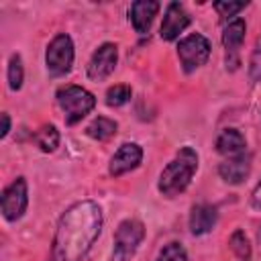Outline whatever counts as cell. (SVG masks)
I'll list each match as a JSON object with an SVG mask.
<instances>
[{
	"mask_svg": "<svg viewBox=\"0 0 261 261\" xmlns=\"http://www.w3.org/2000/svg\"><path fill=\"white\" fill-rule=\"evenodd\" d=\"M100 206L92 200L75 202L59 218L51 247V261H82L100 237Z\"/></svg>",
	"mask_w": 261,
	"mask_h": 261,
	"instance_id": "1",
	"label": "cell"
},
{
	"mask_svg": "<svg viewBox=\"0 0 261 261\" xmlns=\"http://www.w3.org/2000/svg\"><path fill=\"white\" fill-rule=\"evenodd\" d=\"M196 169H198V153L192 147H181L161 171L159 184H157L159 192L167 198L181 194L190 186Z\"/></svg>",
	"mask_w": 261,
	"mask_h": 261,
	"instance_id": "2",
	"label": "cell"
},
{
	"mask_svg": "<svg viewBox=\"0 0 261 261\" xmlns=\"http://www.w3.org/2000/svg\"><path fill=\"white\" fill-rule=\"evenodd\" d=\"M57 98V104L59 108L63 110V116H65V122L71 126V124H77L86 114H90L96 106V98L92 92H88L86 88L82 86H63L57 90L55 94Z\"/></svg>",
	"mask_w": 261,
	"mask_h": 261,
	"instance_id": "3",
	"label": "cell"
},
{
	"mask_svg": "<svg viewBox=\"0 0 261 261\" xmlns=\"http://www.w3.org/2000/svg\"><path fill=\"white\" fill-rule=\"evenodd\" d=\"M145 239V226L137 218H126L114 232V261H128Z\"/></svg>",
	"mask_w": 261,
	"mask_h": 261,
	"instance_id": "4",
	"label": "cell"
},
{
	"mask_svg": "<svg viewBox=\"0 0 261 261\" xmlns=\"http://www.w3.org/2000/svg\"><path fill=\"white\" fill-rule=\"evenodd\" d=\"M45 63H47V71L55 77L69 73L73 65V43L69 35L59 33L53 37L45 53Z\"/></svg>",
	"mask_w": 261,
	"mask_h": 261,
	"instance_id": "5",
	"label": "cell"
},
{
	"mask_svg": "<svg viewBox=\"0 0 261 261\" xmlns=\"http://www.w3.org/2000/svg\"><path fill=\"white\" fill-rule=\"evenodd\" d=\"M177 57L184 65V69L190 73L198 67H202L210 57V43L204 35L194 33L179 41L177 45Z\"/></svg>",
	"mask_w": 261,
	"mask_h": 261,
	"instance_id": "6",
	"label": "cell"
},
{
	"mask_svg": "<svg viewBox=\"0 0 261 261\" xmlns=\"http://www.w3.org/2000/svg\"><path fill=\"white\" fill-rule=\"evenodd\" d=\"M0 206H2L4 218L10 222L18 220L24 214V210L29 206V188H27L24 177H16L8 188H4L2 198H0Z\"/></svg>",
	"mask_w": 261,
	"mask_h": 261,
	"instance_id": "7",
	"label": "cell"
},
{
	"mask_svg": "<svg viewBox=\"0 0 261 261\" xmlns=\"http://www.w3.org/2000/svg\"><path fill=\"white\" fill-rule=\"evenodd\" d=\"M116 61H118V49H116V45L114 43H102L94 51V55H92V59L88 63V77L90 80H96V82L108 77L114 71Z\"/></svg>",
	"mask_w": 261,
	"mask_h": 261,
	"instance_id": "8",
	"label": "cell"
},
{
	"mask_svg": "<svg viewBox=\"0 0 261 261\" xmlns=\"http://www.w3.org/2000/svg\"><path fill=\"white\" fill-rule=\"evenodd\" d=\"M190 24V14L179 2H169L165 8V16L161 22V39L173 41L179 37V33Z\"/></svg>",
	"mask_w": 261,
	"mask_h": 261,
	"instance_id": "9",
	"label": "cell"
},
{
	"mask_svg": "<svg viewBox=\"0 0 261 261\" xmlns=\"http://www.w3.org/2000/svg\"><path fill=\"white\" fill-rule=\"evenodd\" d=\"M141 159H143V149H141L137 143H124V145H120V149L112 155L108 171H110V175L118 177V175H122V173H126V171H130V169L139 167Z\"/></svg>",
	"mask_w": 261,
	"mask_h": 261,
	"instance_id": "10",
	"label": "cell"
},
{
	"mask_svg": "<svg viewBox=\"0 0 261 261\" xmlns=\"http://www.w3.org/2000/svg\"><path fill=\"white\" fill-rule=\"evenodd\" d=\"M245 33H247V24L243 18H232L224 31H222V45L226 49V65L230 63V67H237V53L245 41Z\"/></svg>",
	"mask_w": 261,
	"mask_h": 261,
	"instance_id": "11",
	"label": "cell"
},
{
	"mask_svg": "<svg viewBox=\"0 0 261 261\" xmlns=\"http://www.w3.org/2000/svg\"><path fill=\"white\" fill-rule=\"evenodd\" d=\"M161 4L157 0H137L130 4V22L139 35L149 33L153 18L157 16Z\"/></svg>",
	"mask_w": 261,
	"mask_h": 261,
	"instance_id": "12",
	"label": "cell"
},
{
	"mask_svg": "<svg viewBox=\"0 0 261 261\" xmlns=\"http://www.w3.org/2000/svg\"><path fill=\"white\" fill-rule=\"evenodd\" d=\"M218 173L226 184L237 186L251 173V157L247 153L237 155V157H228L226 161H222L218 165Z\"/></svg>",
	"mask_w": 261,
	"mask_h": 261,
	"instance_id": "13",
	"label": "cell"
},
{
	"mask_svg": "<svg viewBox=\"0 0 261 261\" xmlns=\"http://www.w3.org/2000/svg\"><path fill=\"white\" fill-rule=\"evenodd\" d=\"M218 212L212 204H196L190 212V230L192 234H206L214 228Z\"/></svg>",
	"mask_w": 261,
	"mask_h": 261,
	"instance_id": "14",
	"label": "cell"
},
{
	"mask_svg": "<svg viewBox=\"0 0 261 261\" xmlns=\"http://www.w3.org/2000/svg\"><path fill=\"white\" fill-rule=\"evenodd\" d=\"M216 151L226 157H237L247 151V141L241 130L237 128H224L216 139Z\"/></svg>",
	"mask_w": 261,
	"mask_h": 261,
	"instance_id": "15",
	"label": "cell"
},
{
	"mask_svg": "<svg viewBox=\"0 0 261 261\" xmlns=\"http://www.w3.org/2000/svg\"><path fill=\"white\" fill-rule=\"evenodd\" d=\"M116 128H118V124H116L112 118L98 116V118H94V120L88 124L86 133H88V137H92V139H96V141H106V139H110V137L116 135Z\"/></svg>",
	"mask_w": 261,
	"mask_h": 261,
	"instance_id": "16",
	"label": "cell"
},
{
	"mask_svg": "<svg viewBox=\"0 0 261 261\" xmlns=\"http://www.w3.org/2000/svg\"><path fill=\"white\" fill-rule=\"evenodd\" d=\"M35 143L43 153H53L59 147V130L55 124H43L35 133Z\"/></svg>",
	"mask_w": 261,
	"mask_h": 261,
	"instance_id": "17",
	"label": "cell"
},
{
	"mask_svg": "<svg viewBox=\"0 0 261 261\" xmlns=\"http://www.w3.org/2000/svg\"><path fill=\"white\" fill-rule=\"evenodd\" d=\"M228 245H230L232 253H234L241 261H249V259H251V243H249L247 234H245L241 228H239V230H234V232L230 234Z\"/></svg>",
	"mask_w": 261,
	"mask_h": 261,
	"instance_id": "18",
	"label": "cell"
},
{
	"mask_svg": "<svg viewBox=\"0 0 261 261\" xmlns=\"http://www.w3.org/2000/svg\"><path fill=\"white\" fill-rule=\"evenodd\" d=\"M22 80H24V69H22V59L18 53H14L8 61V86L10 90H20L22 88Z\"/></svg>",
	"mask_w": 261,
	"mask_h": 261,
	"instance_id": "19",
	"label": "cell"
},
{
	"mask_svg": "<svg viewBox=\"0 0 261 261\" xmlns=\"http://www.w3.org/2000/svg\"><path fill=\"white\" fill-rule=\"evenodd\" d=\"M130 100V86H126V84H118V86H112V88H108V92H106V104L108 106H122V104H126Z\"/></svg>",
	"mask_w": 261,
	"mask_h": 261,
	"instance_id": "20",
	"label": "cell"
},
{
	"mask_svg": "<svg viewBox=\"0 0 261 261\" xmlns=\"http://www.w3.org/2000/svg\"><path fill=\"white\" fill-rule=\"evenodd\" d=\"M157 261H188V255H186V249L179 243L173 241V243H167L161 249Z\"/></svg>",
	"mask_w": 261,
	"mask_h": 261,
	"instance_id": "21",
	"label": "cell"
},
{
	"mask_svg": "<svg viewBox=\"0 0 261 261\" xmlns=\"http://www.w3.org/2000/svg\"><path fill=\"white\" fill-rule=\"evenodd\" d=\"M249 75L253 82H261V37L255 41L251 61H249Z\"/></svg>",
	"mask_w": 261,
	"mask_h": 261,
	"instance_id": "22",
	"label": "cell"
},
{
	"mask_svg": "<svg viewBox=\"0 0 261 261\" xmlns=\"http://www.w3.org/2000/svg\"><path fill=\"white\" fill-rule=\"evenodd\" d=\"M245 6H247V2H216V4H214L216 12H218L222 18H230V16H234V14L241 12Z\"/></svg>",
	"mask_w": 261,
	"mask_h": 261,
	"instance_id": "23",
	"label": "cell"
},
{
	"mask_svg": "<svg viewBox=\"0 0 261 261\" xmlns=\"http://www.w3.org/2000/svg\"><path fill=\"white\" fill-rule=\"evenodd\" d=\"M251 204L255 206V208H259L261 210V181L255 186V190H253V196H251Z\"/></svg>",
	"mask_w": 261,
	"mask_h": 261,
	"instance_id": "24",
	"label": "cell"
},
{
	"mask_svg": "<svg viewBox=\"0 0 261 261\" xmlns=\"http://www.w3.org/2000/svg\"><path fill=\"white\" fill-rule=\"evenodd\" d=\"M8 130H10V116L6 112H2V130H0V137L4 139L8 135Z\"/></svg>",
	"mask_w": 261,
	"mask_h": 261,
	"instance_id": "25",
	"label": "cell"
}]
</instances>
